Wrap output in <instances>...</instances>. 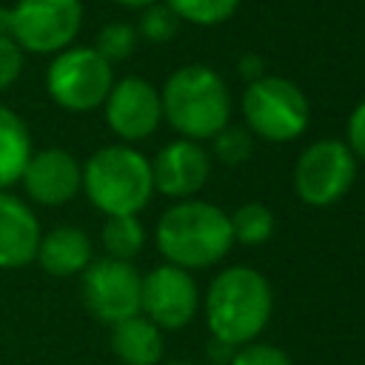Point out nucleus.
Returning <instances> with one entry per match:
<instances>
[{
  "mask_svg": "<svg viewBox=\"0 0 365 365\" xmlns=\"http://www.w3.org/2000/svg\"><path fill=\"white\" fill-rule=\"evenodd\" d=\"M274 311L268 279L248 265H228L205 291V322L211 336L240 348L254 342Z\"/></svg>",
  "mask_w": 365,
  "mask_h": 365,
  "instance_id": "nucleus-1",
  "label": "nucleus"
},
{
  "mask_svg": "<svg viewBox=\"0 0 365 365\" xmlns=\"http://www.w3.org/2000/svg\"><path fill=\"white\" fill-rule=\"evenodd\" d=\"M154 240L165 262L185 271L220 262L234 245L228 214L220 205L194 197L163 211Z\"/></svg>",
  "mask_w": 365,
  "mask_h": 365,
  "instance_id": "nucleus-2",
  "label": "nucleus"
},
{
  "mask_svg": "<svg viewBox=\"0 0 365 365\" xmlns=\"http://www.w3.org/2000/svg\"><path fill=\"white\" fill-rule=\"evenodd\" d=\"M163 120L185 140H211L231 120L228 83L208 66H182L168 74L163 91Z\"/></svg>",
  "mask_w": 365,
  "mask_h": 365,
  "instance_id": "nucleus-3",
  "label": "nucleus"
},
{
  "mask_svg": "<svg viewBox=\"0 0 365 365\" xmlns=\"http://www.w3.org/2000/svg\"><path fill=\"white\" fill-rule=\"evenodd\" d=\"M83 191L106 217L140 214L154 194L151 160L125 143L103 145L83 165Z\"/></svg>",
  "mask_w": 365,
  "mask_h": 365,
  "instance_id": "nucleus-4",
  "label": "nucleus"
},
{
  "mask_svg": "<svg viewBox=\"0 0 365 365\" xmlns=\"http://www.w3.org/2000/svg\"><path fill=\"white\" fill-rule=\"evenodd\" d=\"M245 128L268 143L297 140L311 120L308 97L285 77H259L242 91Z\"/></svg>",
  "mask_w": 365,
  "mask_h": 365,
  "instance_id": "nucleus-5",
  "label": "nucleus"
},
{
  "mask_svg": "<svg viewBox=\"0 0 365 365\" xmlns=\"http://www.w3.org/2000/svg\"><path fill=\"white\" fill-rule=\"evenodd\" d=\"M114 86V66L106 63L94 46H68L54 54L46 71V91L54 106L86 114L106 103Z\"/></svg>",
  "mask_w": 365,
  "mask_h": 365,
  "instance_id": "nucleus-6",
  "label": "nucleus"
},
{
  "mask_svg": "<svg viewBox=\"0 0 365 365\" xmlns=\"http://www.w3.org/2000/svg\"><path fill=\"white\" fill-rule=\"evenodd\" d=\"M83 26L80 0H17L6 11L9 37L31 54H57L71 46Z\"/></svg>",
  "mask_w": 365,
  "mask_h": 365,
  "instance_id": "nucleus-7",
  "label": "nucleus"
},
{
  "mask_svg": "<svg viewBox=\"0 0 365 365\" xmlns=\"http://www.w3.org/2000/svg\"><path fill=\"white\" fill-rule=\"evenodd\" d=\"M356 177V157L342 140L325 137L302 148L294 165V191L305 205L325 208L339 202Z\"/></svg>",
  "mask_w": 365,
  "mask_h": 365,
  "instance_id": "nucleus-8",
  "label": "nucleus"
},
{
  "mask_svg": "<svg viewBox=\"0 0 365 365\" xmlns=\"http://www.w3.org/2000/svg\"><path fill=\"white\" fill-rule=\"evenodd\" d=\"M140 288L143 277L137 274V268L111 257L91 259L80 274V294L88 314L108 325L140 314Z\"/></svg>",
  "mask_w": 365,
  "mask_h": 365,
  "instance_id": "nucleus-9",
  "label": "nucleus"
},
{
  "mask_svg": "<svg viewBox=\"0 0 365 365\" xmlns=\"http://www.w3.org/2000/svg\"><path fill=\"white\" fill-rule=\"evenodd\" d=\"M200 308V291L191 271L177 265H157L143 277L140 314L160 331H180L194 319Z\"/></svg>",
  "mask_w": 365,
  "mask_h": 365,
  "instance_id": "nucleus-10",
  "label": "nucleus"
},
{
  "mask_svg": "<svg viewBox=\"0 0 365 365\" xmlns=\"http://www.w3.org/2000/svg\"><path fill=\"white\" fill-rule=\"evenodd\" d=\"M106 123L108 128L128 145L151 137L163 120L160 91L143 77H123L111 86L106 103Z\"/></svg>",
  "mask_w": 365,
  "mask_h": 365,
  "instance_id": "nucleus-11",
  "label": "nucleus"
},
{
  "mask_svg": "<svg viewBox=\"0 0 365 365\" xmlns=\"http://www.w3.org/2000/svg\"><path fill=\"white\" fill-rule=\"evenodd\" d=\"M211 174V157L208 151L194 140H171L157 151L151 160V180L154 191L171 197V200H191Z\"/></svg>",
  "mask_w": 365,
  "mask_h": 365,
  "instance_id": "nucleus-12",
  "label": "nucleus"
},
{
  "mask_svg": "<svg viewBox=\"0 0 365 365\" xmlns=\"http://www.w3.org/2000/svg\"><path fill=\"white\" fill-rule=\"evenodd\" d=\"M20 182L26 194L40 205H66L83 188V165L66 148L31 151Z\"/></svg>",
  "mask_w": 365,
  "mask_h": 365,
  "instance_id": "nucleus-13",
  "label": "nucleus"
},
{
  "mask_svg": "<svg viewBox=\"0 0 365 365\" xmlns=\"http://www.w3.org/2000/svg\"><path fill=\"white\" fill-rule=\"evenodd\" d=\"M40 222L26 200L0 191V268H26L37 257Z\"/></svg>",
  "mask_w": 365,
  "mask_h": 365,
  "instance_id": "nucleus-14",
  "label": "nucleus"
},
{
  "mask_svg": "<svg viewBox=\"0 0 365 365\" xmlns=\"http://www.w3.org/2000/svg\"><path fill=\"white\" fill-rule=\"evenodd\" d=\"M91 259H94L91 240L77 225H57L48 234H43L37 245V257H34V262L51 277L83 274Z\"/></svg>",
  "mask_w": 365,
  "mask_h": 365,
  "instance_id": "nucleus-15",
  "label": "nucleus"
},
{
  "mask_svg": "<svg viewBox=\"0 0 365 365\" xmlns=\"http://www.w3.org/2000/svg\"><path fill=\"white\" fill-rule=\"evenodd\" d=\"M163 348V331L143 314L111 325V351L125 365H160Z\"/></svg>",
  "mask_w": 365,
  "mask_h": 365,
  "instance_id": "nucleus-16",
  "label": "nucleus"
},
{
  "mask_svg": "<svg viewBox=\"0 0 365 365\" xmlns=\"http://www.w3.org/2000/svg\"><path fill=\"white\" fill-rule=\"evenodd\" d=\"M31 151V134L23 117L0 106V191H9L14 182H20Z\"/></svg>",
  "mask_w": 365,
  "mask_h": 365,
  "instance_id": "nucleus-17",
  "label": "nucleus"
},
{
  "mask_svg": "<svg viewBox=\"0 0 365 365\" xmlns=\"http://www.w3.org/2000/svg\"><path fill=\"white\" fill-rule=\"evenodd\" d=\"M103 248L106 257L111 259H123L131 262L143 245H145V228L137 220V214H117V217H106L103 222Z\"/></svg>",
  "mask_w": 365,
  "mask_h": 365,
  "instance_id": "nucleus-18",
  "label": "nucleus"
},
{
  "mask_svg": "<svg viewBox=\"0 0 365 365\" xmlns=\"http://www.w3.org/2000/svg\"><path fill=\"white\" fill-rule=\"evenodd\" d=\"M231 237L242 245H262L274 234V211L265 202H242L228 214Z\"/></svg>",
  "mask_w": 365,
  "mask_h": 365,
  "instance_id": "nucleus-19",
  "label": "nucleus"
},
{
  "mask_svg": "<svg viewBox=\"0 0 365 365\" xmlns=\"http://www.w3.org/2000/svg\"><path fill=\"white\" fill-rule=\"evenodd\" d=\"M165 6L185 23L194 26H220L234 17L240 0H165Z\"/></svg>",
  "mask_w": 365,
  "mask_h": 365,
  "instance_id": "nucleus-20",
  "label": "nucleus"
},
{
  "mask_svg": "<svg viewBox=\"0 0 365 365\" xmlns=\"http://www.w3.org/2000/svg\"><path fill=\"white\" fill-rule=\"evenodd\" d=\"M137 29L131 23H123V20H114V23H106L100 31H97V43H94V51L106 60V63H123L131 57V51L137 48Z\"/></svg>",
  "mask_w": 365,
  "mask_h": 365,
  "instance_id": "nucleus-21",
  "label": "nucleus"
},
{
  "mask_svg": "<svg viewBox=\"0 0 365 365\" xmlns=\"http://www.w3.org/2000/svg\"><path fill=\"white\" fill-rule=\"evenodd\" d=\"M211 151L225 165H240L254 154V134L245 125H225L211 137Z\"/></svg>",
  "mask_w": 365,
  "mask_h": 365,
  "instance_id": "nucleus-22",
  "label": "nucleus"
},
{
  "mask_svg": "<svg viewBox=\"0 0 365 365\" xmlns=\"http://www.w3.org/2000/svg\"><path fill=\"white\" fill-rule=\"evenodd\" d=\"M134 29L148 43H168L177 34V29H180V17L165 3H151V6L143 9L140 23Z\"/></svg>",
  "mask_w": 365,
  "mask_h": 365,
  "instance_id": "nucleus-23",
  "label": "nucleus"
},
{
  "mask_svg": "<svg viewBox=\"0 0 365 365\" xmlns=\"http://www.w3.org/2000/svg\"><path fill=\"white\" fill-rule=\"evenodd\" d=\"M228 365H294V359L271 342H248L234 351Z\"/></svg>",
  "mask_w": 365,
  "mask_h": 365,
  "instance_id": "nucleus-24",
  "label": "nucleus"
},
{
  "mask_svg": "<svg viewBox=\"0 0 365 365\" xmlns=\"http://www.w3.org/2000/svg\"><path fill=\"white\" fill-rule=\"evenodd\" d=\"M26 51L9 37V34H0V91L11 88L20 74H23V57Z\"/></svg>",
  "mask_w": 365,
  "mask_h": 365,
  "instance_id": "nucleus-25",
  "label": "nucleus"
},
{
  "mask_svg": "<svg viewBox=\"0 0 365 365\" xmlns=\"http://www.w3.org/2000/svg\"><path fill=\"white\" fill-rule=\"evenodd\" d=\"M345 131H348L345 145L351 148V154H354L356 160H365V100L354 106V111H351V117H348V128H345Z\"/></svg>",
  "mask_w": 365,
  "mask_h": 365,
  "instance_id": "nucleus-26",
  "label": "nucleus"
},
{
  "mask_svg": "<svg viewBox=\"0 0 365 365\" xmlns=\"http://www.w3.org/2000/svg\"><path fill=\"white\" fill-rule=\"evenodd\" d=\"M237 71H240V77H242V80L254 83V80L265 77V63H262V57H259V54H242V57H240Z\"/></svg>",
  "mask_w": 365,
  "mask_h": 365,
  "instance_id": "nucleus-27",
  "label": "nucleus"
},
{
  "mask_svg": "<svg viewBox=\"0 0 365 365\" xmlns=\"http://www.w3.org/2000/svg\"><path fill=\"white\" fill-rule=\"evenodd\" d=\"M234 345H228V342H222V339H217V336H211L208 339V356H211V362H217V365H228L231 362V356H234Z\"/></svg>",
  "mask_w": 365,
  "mask_h": 365,
  "instance_id": "nucleus-28",
  "label": "nucleus"
},
{
  "mask_svg": "<svg viewBox=\"0 0 365 365\" xmlns=\"http://www.w3.org/2000/svg\"><path fill=\"white\" fill-rule=\"evenodd\" d=\"M114 3L123 6V9H145V6H151L157 0H114Z\"/></svg>",
  "mask_w": 365,
  "mask_h": 365,
  "instance_id": "nucleus-29",
  "label": "nucleus"
},
{
  "mask_svg": "<svg viewBox=\"0 0 365 365\" xmlns=\"http://www.w3.org/2000/svg\"><path fill=\"white\" fill-rule=\"evenodd\" d=\"M165 365H191V362H165Z\"/></svg>",
  "mask_w": 365,
  "mask_h": 365,
  "instance_id": "nucleus-30",
  "label": "nucleus"
},
{
  "mask_svg": "<svg viewBox=\"0 0 365 365\" xmlns=\"http://www.w3.org/2000/svg\"><path fill=\"white\" fill-rule=\"evenodd\" d=\"M0 11H3V9H0Z\"/></svg>",
  "mask_w": 365,
  "mask_h": 365,
  "instance_id": "nucleus-31",
  "label": "nucleus"
}]
</instances>
